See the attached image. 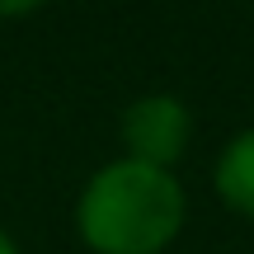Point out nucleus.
I'll return each instance as SVG.
<instances>
[{
	"label": "nucleus",
	"instance_id": "f257e3e1",
	"mask_svg": "<svg viewBox=\"0 0 254 254\" xmlns=\"http://www.w3.org/2000/svg\"><path fill=\"white\" fill-rule=\"evenodd\" d=\"M189 202L170 170L113 160L90 174L75 202V231L94 254H165L179 240Z\"/></svg>",
	"mask_w": 254,
	"mask_h": 254
},
{
	"label": "nucleus",
	"instance_id": "f03ea898",
	"mask_svg": "<svg viewBox=\"0 0 254 254\" xmlns=\"http://www.w3.org/2000/svg\"><path fill=\"white\" fill-rule=\"evenodd\" d=\"M118 136H123L127 160L174 174V165L189 151L193 118H189V109H184V99H174V94H146V99H136V104L123 109Z\"/></svg>",
	"mask_w": 254,
	"mask_h": 254
},
{
	"label": "nucleus",
	"instance_id": "7ed1b4c3",
	"mask_svg": "<svg viewBox=\"0 0 254 254\" xmlns=\"http://www.w3.org/2000/svg\"><path fill=\"white\" fill-rule=\"evenodd\" d=\"M212 184H217V198L226 202L240 217H254V127L240 136H231L217 155V170H212Z\"/></svg>",
	"mask_w": 254,
	"mask_h": 254
},
{
	"label": "nucleus",
	"instance_id": "20e7f679",
	"mask_svg": "<svg viewBox=\"0 0 254 254\" xmlns=\"http://www.w3.org/2000/svg\"><path fill=\"white\" fill-rule=\"evenodd\" d=\"M0 254H19V245H14V240L5 236V231H0Z\"/></svg>",
	"mask_w": 254,
	"mask_h": 254
}]
</instances>
